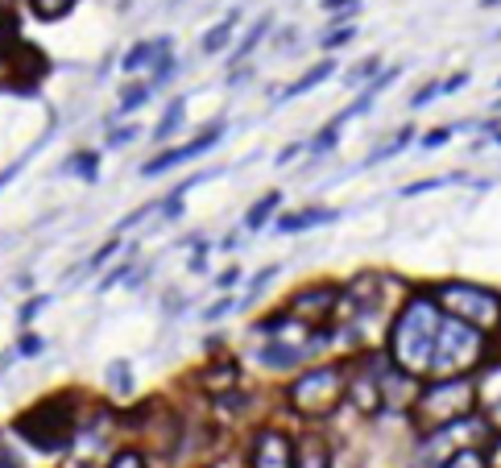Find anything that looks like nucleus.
Wrapping results in <instances>:
<instances>
[{"instance_id":"f257e3e1","label":"nucleus","mask_w":501,"mask_h":468,"mask_svg":"<svg viewBox=\"0 0 501 468\" xmlns=\"http://www.w3.org/2000/svg\"><path fill=\"white\" fill-rule=\"evenodd\" d=\"M439 327H444V307L435 303L431 286L406 290L390 327H385V344H382L385 357L394 360L402 373H410V377H426L431 373V357H435Z\"/></svg>"},{"instance_id":"f03ea898","label":"nucleus","mask_w":501,"mask_h":468,"mask_svg":"<svg viewBox=\"0 0 501 468\" xmlns=\"http://www.w3.org/2000/svg\"><path fill=\"white\" fill-rule=\"evenodd\" d=\"M344 390H348V357L311 360L277 386V403L299 423H328L344 411Z\"/></svg>"},{"instance_id":"7ed1b4c3","label":"nucleus","mask_w":501,"mask_h":468,"mask_svg":"<svg viewBox=\"0 0 501 468\" xmlns=\"http://www.w3.org/2000/svg\"><path fill=\"white\" fill-rule=\"evenodd\" d=\"M472 414H477L472 373H460V377H423L406 419L415 427V436L423 439V436H435V431H448V427H460Z\"/></svg>"},{"instance_id":"20e7f679","label":"nucleus","mask_w":501,"mask_h":468,"mask_svg":"<svg viewBox=\"0 0 501 468\" xmlns=\"http://www.w3.org/2000/svg\"><path fill=\"white\" fill-rule=\"evenodd\" d=\"M489 357H493L489 332H480V327H469V324H460V319L444 316V327H439V340H435V357H431V373H426V377H460V373H477Z\"/></svg>"},{"instance_id":"39448f33","label":"nucleus","mask_w":501,"mask_h":468,"mask_svg":"<svg viewBox=\"0 0 501 468\" xmlns=\"http://www.w3.org/2000/svg\"><path fill=\"white\" fill-rule=\"evenodd\" d=\"M13 431L25 444L38 447V452H66L79 431V414L71 406V398L58 394V398H42V403H33L25 414H17L13 419Z\"/></svg>"},{"instance_id":"423d86ee","label":"nucleus","mask_w":501,"mask_h":468,"mask_svg":"<svg viewBox=\"0 0 501 468\" xmlns=\"http://www.w3.org/2000/svg\"><path fill=\"white\" fill-rule=\"evenodd\" d=\"M431 294H435V303L444 307V316L460 319V324L480 327V332H489V336L501 327V294L489 290V286L456 278V282H435Z\"/></svg>"},{"instance_id":"0eeeda50","label":"nucleus","mask_w":501,"mask_h":468,"mask_svg":"<svg viewBox=\"0 0 501 468\" xmlns=\"http://www.w3.org/2000/svg\"><path fill=\"white\" fill-rule=\"evenodd\" d=\"M286 316L303 327H331L336 319V307H340V282H328V278H315V282H303L299 290H290Z\"/></svg>"},{"instance_id":"6e6552de","label":"nucleus","mask_w":501,"mask_h":468,"mask_svg":"<svg viewBox=\"0 0 501 468\" xmlns=\"http://www.w3.org/2000/svg\"><path fill=\"white\" fill-rule=\"evenodd\" d=\"M245 468H294V431L261 423L245 439Z\"/></svg>"},{"instance_id":"1a4fd4ad","label":"nucleus","mask_w":501,"mask_h":468,"mask_svg":"<svg viewBox=\"0 0 501 468\" xmlns=\"http://www.w3.org/2000/svg\"><path fill=\"white\" fill-rule=\"evenodd\" d=\"M191 386L212 403V398H224V394L241 390L245 386V369H241V360L228 357V352H215L191 373Z\"/></svg>"},{"instance_id":"9d476101","label":"nucleus","mask_w":501,"mask_h":468,"mask_svg":"<svg viewBox=\"0 0 501 468\" xmlns=\"http://www.w3.org/2000/svg\"><path fill=\"white\" fill-rule=\"evenodd\" d=\"M224 137V125L215 120V125H207V129L195 137V142H187V145H174V150H162L158 158H150V162L141 166V175L145 178H158V175H166V170H174V166H182V162H191V158H199V153H207L215 142Z\"/></svg>"},{"instance_id":"9b49d317","label":"nucleus","mask_w":501,"mask_h":468,"mask_svg":"<svg viewBox=\"0 0 501 468\" xmlns=\"http://www.w3.org/2000/svg\"><path fill=\"white\" fill-rule=\"evenodd\" d=\"M294 468H336L331 439L323 431H315V427L294 431Z\"/></svg>"},{"instance_id":"f8f14e48","label":"nucleus","mask_w":501,"mask_h":468,"mask_svg":"<svg viewBox=\"0 0 501 468\" xmlns=\"http://www.w3.org/2000/svg\"><path fill=\"white\" fill-rule=\"evenodd\" d=\"M336 220H340V212H331V207H303V212H282L274 220V229L286 237H299L307 229H320V224H336Z\"/></svg>"},{"instance_id":"ddd939ff","label":"nucleus","mask_w":501,"mask_h":468,"mask_svg":"<svg viewBox=\"0 0 501 468\" xmlns=\"http://www.w3.org/2000/svg\"><path fill=\"white\" fill-rule=\"evenodd\" d=\"M277 204H282V195H277V191H266V195L245 212V232H261L269 220H277Z\"/></svg>"},{"instance_id":"4468645a","label":"nucleus","mask_w":501,"mask_h":468,"mask_svg":"<svg viewBox=\"0 0 501 468\" xmlns=\"http://www.w3.org/2000/svg\"><path fill=\"white\" fill-rule=\"evenodd\" d=\"M331 71H336V63H331V58H323V63H315V66H311V71H303V79H294V83H290V88L282 91V100H299V96H307L311 88H320V83L331 75Z\"/></svg>"},{"instance_id":"2eb2a0df","label":"nucleus","mask_w":501,"mask_h":468,"mask_svg":"<svg viewBox=\"0 0 501 468\" xmlns=\"http://www.w3.org/2000/svg\"><path fill=\"white\" fill-rule=\"evenodd\" d=\"M182 117H187V100H171L166 104V112H162V120L154 125V145H166L179 133V125H182Z\"/></svg>"},{"instance_id":"dca6fc26","label":"nucleus","mask_w":501,"mask_h":468,"mask_svg":"<svg viewBox=\"0 0 501 468\" xmlns=\"http://www.w3.org/2000/svg\"><path fill=\"white\" fill-rule=\"evenodd\" d=\"M236 22H241V13H228L224 22L220 25H212V30L203 33V55H220V50H224L228 46V38H233V30H236Z\"/></svg>"},{"instance_id":"f3484780","label":"nucleus","mask_w":501,"mask_h":468,"mask_svg":"<svg viewBox=\"0 0 501 468\" xmlns=\"http://www.w3.org/2000/svg\"><path fill=\"white\" fill-rule=\"evenodd\" d=\"M104 468H150V456H145V447L125 444V447H117V452H108Z\"/></svg>"},{"instance_id":"a211bd4d","label":"nucleus","mask_w":501,"mask_h":468,"mask_svg":"<svg viewBox=\"0 0 501 468\" xmlns=\"http://www.w3.org/2000/svg\"><path fill=\"white\" fill-rule=\"evenodd\" d=\"M269 25H274V17H257V25L245 33V38H241V46H236V50H233V63H245V58L253 55L257 46H261V38H266V33H269Z\"/></svg>"},{"instance_id":"6ab92c4d","label":"nucleus","mask_w":501,"mask_h":468,"mask_svg":"<svg viewBox=\"0 0 501 468\" xmlns=\"http://www.w3.org/2000/svg\"><path fill=\"white\" fill-rule=\"evenodd\" d=\"M340 129H344V117L328 120V125H323V129L315 133V137H311V145H307V150L315 153V158H323V153H331V150H336V142H340Z\"/></svg>"},{"instance_id":"aec40b11","label":"nucleus","mask_w":501,"mask_h":468,"mask_svg":"<svg viewBox=\"0 0 501 468\" xmlns=\"http://www.w3.org/2000/svg\"><path fill=\"white\" fill-rule=\"evenodd\" d=\"M439 468H489V460H485V452H480V447L464 444V447H456L452 456L439 460Z\"/></svg>"},{"instance_id":"412c9836","label":"nucleus","mask_w":501,"mask_h":468,"mask_svg":"<svg viewBox=\"0 0 501 468\" xmlns=\"http://www.w3.org/2000/svg\"><path fill=\"white\" fill-rule=\"evenodd\" d=\"M282 273V265H266V270H257V278H249V290H245V307H253L261 294H266V286H274V278Z\"/></svg>"},{"instance_id":"4be33fe9","label":"nucleus","mask_w":501,"mask_h":468,"mask_svg":"<svg viewBox=\"0 0 501 468\" xmlns=\"http://www.w3.org/2000/svg\"><path fill=\"white\" fill-rule=\"evenodd\" d=\"M63 170H66V175H79V178H87V183H92V178H96V170H100V153L79 150L75 158L63 166Z\"/></svg>"},{"instance_id":"5701e85b","label":"nucleus","mask_w":501,"mask_h":468,"mask_svg":"<svg viewBox=\"0 0 501 468\" xmlns=\"http://www.w3.org/2000/svg\"><path fill=\"white\" fill-rule=\"evenodd\" d=\"M108 390L120 394V398H128V394H133V373H128L125 360H112V365H108Z\"/></svg>"},{"instance_id":"b1692460","label":"nucleus","mask_w":501,"mask_h":468,"mask_svg":"<svg viewBox=\"0 0 501 468\" xmlns=\"http://www.w3.org/2000/svg\"><path fill=\"white\" fill-rule=\"evenodd\" d=\"M154 96V88H150V83H133V88H125V91H120V117H128V112H137L141 108V104H145V100H150Z\"/></svg>"},{"instance_id":"393cba45","label":"nucleus","mask_w":501,"mask_h":468,"mask_svg":"<svg viewBox=\"0 0 501 468\" xmlns=\"http://www.w3.org/2000/svg\"><path fill=\"white\" fill-rule=\"evenodd\" d=\"M71 4H75V0H30V9L38 13L42 22H54V17H63Z\"/></svg>"},{"instance_id":"a878e982","label":"nucleus","mask_w":501,"mask_h":468,"mask_svg":"<svg viewBox=\"0 0 501 468\" xmlns=\"http://www.w3.org/2000/svg\"><path fill=\"white\" fill-rule=\"evenodd\" d=\"M17 50V25H13V17L4 9H0V58L13 55Z\"/></svg>"},{"instance_id":"bb28decb","label":"nucleus","mask_w":501,"mask_h":468,"mask_svg":"<svg viewBox=\"0 0 501 468\" xmlns=\"http://www.w3.org/2000/svg\"><path fill=\"white\" fill-rule=\"evenodd\" d=\"M410 137H415V129H402V133L394 137V142H390V145H382V150H377L374 158H369V166H374V162H385V158H394V153H402L406 145H410Z\"/></svg>"},{"instance_id":"cd10ccee","label":"nucleus","mask_w":501,"mask_h":468,"mask_svg":"<svg viewBox=\"0 0 501 468\" xmlns=\"http://www.w3.org/2000/svg\"><path fill=\"white\" fill-rule=\"evenodd\" d=\"M452 183H460V175L426 178V183H410V186H402V195H406V199H410V195H426V191H439V186H452Z\"/></svg>"},{"instance_id":"c85d7f7f","label":"nucleus","mask_w":501,"mask_h":468,"mask_svg":"<svg viewBox=\"0 0 501 468\" xmlns=\"http://www.w3.org/2000/svg\"><path fill=\"white\" fill-rule=\"evenodd\" d=\"M233 311H236V299H233V294H220V299H215V303L203 311V319H207V324H215V319L233 316Z\"/></svg>"},{"instance_id":"c756f323","label":"nucleus","mask_w":501,"mask_h":468,"mask_svg":"<svg viewBox=\"0 0 501 468\" xmlns=\"http://www.w3.org/2000/svg\"><path fill=\"white\" fill-rule=\"evenodd\" d=\"M377 63H382V58H365L361 66H352V71H348V88H365V83H369V75L377 71Z\"/></svg>"},{"instance_id":"7c9ffc66","label":"nucleus","mask_w":501,"mask_h":468,"mask_svg":"<svg viewBox=\"0 0 501 468\" xmlns=\"http://www.w3.org/2000/svg\"><path fill=\"white\" fill-rule=\"evenodd\" d=\"M133 142H137V125H125V129L108 133V150H120V145H133Z\"/></svg>"},{"instance_id":"2f4dec72","label":"nucleus","mask_w":501,"mask_h":468,"mask_svg":"<svg viewBox=\"0 0 501 468\" xmlns=\"http://www.w3.org/2000/svg\"><path fill=\"white\" fill-rule=\"evenodd\" d=\"M241 273H245L241 265H224V270L215 273V290H233V286L241 282Z\"/></svg>"},{"instance_id":"473e14b6","label":"nucleus","mask_w":501,"mask_h":468,"mask_svg":"<svg viewBox=\"0 0 501 468\" xmlns=\"http://www.w3.org/2000/svg\"><path fill=\"white\" fill-rule=\"evenodd\" d=\"M352 38H356V30H352V25H344V30H336V33H328V38H323V50H340V46H348Z\"/></svg>"},{"instance_id":"72a5a7b5","label":"nucleus","mask_w":501,"mask_h":468,"mask_svg":"<svg viewBox=\"0 0 501 468\" xmlns=\"http://www.w3.org/2000/svg\"><path fill=\"white\" fill-rule=\"evenodd\" d=\"M42 349H46V344H42V336H38V332H25V336L17 340V352H22V357H38Z\"/></svg>"},{"instance_id":"f704fd0d","label":"nucleus","mask_w":501,"mask_h":468,"mask_svg":"<svg viewBox=\"0 0 501 468\" xmlns=\"http://www.w3.org/2000/svg\"><path fill=\"white\" fill-rule=\"evenodd\" d=\"M452 133H456V129H452V125H444V129H431V133H426V137H423V150H439V145L448 142Z\"/></svg>"},{"instance_id":"c9c22d12","label":"nucleus","mask_w":501,"mask_h":468,"mask_svg":"<svg viewBox=\"0 0 501 468\" xmlns=\"http://www.w3.org/2000/svg\"><path fill=\"white\" fill-rule=\"evenodd\" d=\"M435 96H439V83H426V88H418L415 96H410V108H426Z\"/></svg>"},{"instance_id":"e433bc0d","label":"nucleus","mask_w":501,"mask_h":468,"mask_svg":"<svg viewBox=\"0 0 501 468\" xmlns=\"http://www.w3.org/2000/svg\"><path fill=\"white\" fill-rule=\"evenodd\" d=\"M42 307H46V299H42V294H38V299H30V303H22V311H17V319H22V327L30 324V319L38 316V311H42Z\"/></svg>"},{"instance_id":"4c0bfd02","label":"nucleus","mask_w":501,"mask_h":468,"mask_svg":"<svg viewBox=\"0 0 501 468\" xmlns=\"http://www.w3.org/2000/svg\"><path fill=\"white\" fill-rule=\"evenodd\" d=\"M117 249H120V240L112 237V240H108V245H104V249H100L96 257H92V262H87V270H96V265H104V262H108V257H112V253H117Z\"/></svg>"},{"instance_id":"58836bf2","label":"nucleus","mask_w":501,"mask_h":468,"mask_svg":"<svg viewBox=\"0 0 501 468\" xmlns=\"http://www.w3.org/2000/svg\"><path fill=\"white\" fill-rule=\"evenodd\" d=\"M464 83H469V75L460 71V75H452V79H444V83H439V96H452V91H460Z\"/></svg>"},{"instance_id":"ea45409f","label":"nucleus","mask_w":501,"mask_h":468,"mask_svg":"<svg viewBox=\"0 0 501 468\" xmlns=\"http://www.w3.org/2000/svg\"><path fill=\"white\" fill-rule=\"evenodd\" d=\"M303 150H307V145H286V150L277 153L274 162H277V166H286V162H294V158H299V153H303Z\"/></svg>"},{"instance_id":"a19ab883","label":"nucleus","mask_w":501,"mask_h":468,"mask_svg":"<svg viewBox=\"0 0 501 468\" xmlns=\"http://www.w3.org/2000/svg\"><path fill=\"white\" fill-rule=\"evenodd\" d=\"M162 303H166V316H179V311H182V294H179V290H171L166 299H162Z\"/></svg>"},{"instance_id":"79ce46f5","label":"nucleus","mask_w":501,"mask_h":468,"mask_svg":"<svg viewBox=\"0 0 501 468\" xmlns=\"http://www.w3.org/2000/svg\"><path fill=\"white\" fill-rule=\"evenodd\" d=\"M344 9H356V0H323V13H344Z\"/></svg>"},{"instance_id":"37998d69","label":"nucleus","mask_w":501,"mask_h":468,"mask_svg":"<svg viewBox=\"0 0 501 468\" xmlns=\"http://www.w3.org/2000/svg\"><path fill=\"white\" fill-rule=\"evenodd\" d=\"M0 468H22V460L13 456L9 447H0Z\"/></svg>"},{"instance_id":"c03bdc74","label":"nucleus","mask_w":501,"mask_h":468,"mask_svg":"<svg viewBox=\"0 0 501 468\" xmlns=\"http://www.w3.org/2000/svg\"><path fill=\"white\" fill-rule=\"evenodd\" d=\"M501 0H480V9H497Z\"/></svg>"},{"instance_id":"a18cd8bd","label":"nucleus","mask_w":501,"mask_h":468,"mask_svg":"<svg viewBox=\"0 0 501 468\" xmlns=\"http://www.w3.org/2000/svg\"><path fill=\"white\" fill-rule=\"evenodd\" d=\"M191 468H207V464H191Z\"/></svg>"}]
</instances>
